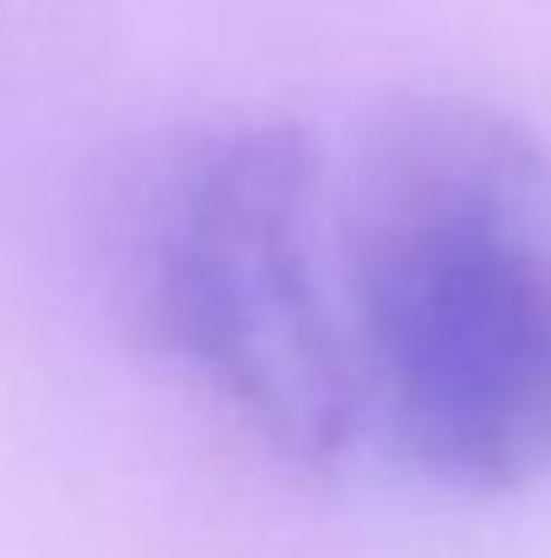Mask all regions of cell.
I'll list each match as a JSON object with an SVG mask.
<instances>
[{
    "instance_id": "obj_1",
    "label": "cell",
    "mask_w": 551,
    "mask_h": 558,
    "mask_svg": "<svg viewBox=\"0 0 551 558\" xmlns=\"http://www.w3.org/2000/svg\"><path fill=\"white\" fill-rule=\"evenodd\" d=\"M344 299L364 403L428 474H551V156L474 98H403L357 156Z\"/></svg>"
},
{
    "instance_id": "obj_2",
    "label": "cell",
    "mask_w": 551,
    "mask_h": 558,
    "mask_svg": "<svg viewBox=\"0 0 551 558\" xmlns=\"http://www.w3.org/2000/svg\"><path fill=\"white\" fill-rule=\"evenodd\" d=\"M156 325L267 461L325 474L364 422L351 299L325 274V156L298 124L188 162L156 241Z\"/></svg>"
}]
</instances>
